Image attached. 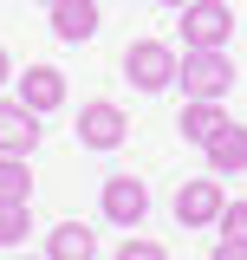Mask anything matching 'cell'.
Returning <instances> with one entry per match:
<instances>
[{"instance_id": "6da1fadb", "label": "cell", "mask_w": 247, "mask_h": 260, "mask_svg": "<svg viewBox=\"0 0 247 260\" xmlns=\"http://www.w3.org/2000/svg\"><path fill=\"white\" fill-rule=\"evenodd\" d=\"M234 59L221 52V46H189L182 65H176V85H182V98H228L234 91Z\"/></svg>"}, {"instance_id": "7a4b0ae2", "label": "cell", "mask_w": 247, "mask_h": 260, "mask_svg": "<svg viewBox=\"0 0 247 260\" xmlns=\"http://www.w3.org/2000/svg\"><path fill=\"white\" fill-rule=\"evenodd\" d=\"M176 52L163 46V39H130V52H123V78L137 85V91H169L176 85Z\"/></svg>"}, {"instance_id": "3957f363", "label": "cell", "mask_w": 247, "mask_h": 260, "mask_svg": "<svg viewBox=\"0 0 247 260\" xmlns=\"http://www.w3.org/2000/svg\"><path fill=\"white\" fill-rule=\"evenodd\" d=\"M221 208H228V189H221V176H195L176 189V221L182 228H215Z\"/></svg>"}, {"instance_id": "277c9868", "label": "cell", "mask_w": 247, "mask_h": 260, "mask_svg": "<svg viewBox=\"0 0 247 260\" xmlns=\"http://www.w3.org/2000/svg\"><path fill=\"white\" fill-rule=\"evenodd\" d=\"M228 39H234L228 0H189L182 7V46H228Z\"/></svg>"}, {"instance_id": "5b68a950", "label": "cell", "mask_w": 247, "mask_h": 260, "mask_svg": "<svg viewBox=\"0 0 247 260\" xmlns=\"http://www.w3.org/2000/svg\"><path fill=\"white\" fill-rule=\"evenodd\" d=\"M123 137H130V117H123L111 98H91V104L78 111V143H85V150H117Z\"/></svg>"}, {"instance_id": "8992f818", "label": "cell", "mask_w": 247, "mask_h": 260, "mask_svg": "<svg viewBox=\"0 0 247 260\" xmlns=\"http://www.w3.org/2000/svg\"><path fill=\"white\" fill-rule=\"evenodd\" d=\"M104 221L117 228H143V215H150V189L137 182V176H104Z\"/></svg>"}, {"instance_id": "52a82bcc", "label": "cell", "mask_w": 247, "mask_h": 260, "mask_svg": "<svg viewBox=\"0 0 247 260\" xmlns=\"http://www.w3.org/2000/svg\"><path fill=\"white\" fill-rule=\"evenodd\" d=\"M228 124H234V117L221 111V98H182V117H176L182 143H202V150H208V143H215Z\"/></svg>"}, {"instance_id": "ba28073f", "label": "cell", "mask_w": 247, "mask_h": 260, "mask_svg": "<svg viewBox=\"0 0 247 260\" xmlns=\"http://www.w3.org/2000/svg\"><path fill=\"white\" fill-rule=\"evenodd\" d=\"M39 143V111H26L20 98H0V156H33Z\"/></svg>"}, {"instance_id": "9c48e42d", "label": "cell", "mask_w": 247, "mask_h": 260, "mask_svg": "<svg viewBox=\"0 0 247 260\" xmlns=\"http://www.w3.org/2000/svg\"><path fill=\"white\" fill-rule=\"evenodd\" d=\"M13 85H20V104H26V111H39V117L65 104V72H52V65H26Z\"/></svg>"}, {"instance_id": "30bf717a", "label": "cell", "mask_w": 247, "mask_h": 260, "mask_svg": "<svg viewBox=\"0 0 247 260\" xmlns=\"http://www.w3.org/2000/svg\"><path fill=\"white\" fill-rule=\"evenodd\" d=\"M46 13H52V32H59L65 46H85L98 32V0H52Z\"/></svg>"}, {"instance_id": "8fae6325", "label": "cell", "mask_w": 247, "mask_h": 260, "mask_svg": "<svg viewBox=\"0 0 247 260\" xmlns=\"http://www.w3.org/2000/svg\"><path fill=\"white\" fill-rule=\"evenodd\" d=\"M91 254H98V234L85 221H59L46 234V260H91Z\"/></svg>"}, {"instance_id": "7c38bea8", "label": "cell", "mask_w": 247, "mask_h": 260, "mask_svg": "<svg viewBox=\"0 0 247 260\" xmlns=\"http://www.w3.org/2000/svg\"><path fill=\"white\" fill-rule=\"evenodd\" d=\"M241 169H247V130L228 124L215 143H208V176H241Z\"/></svg>"}, {"instance_id": "4fadbf2b", "label": "cell", "mask_w": 247, "mask_h": 260, "mask_svg": "<svg viewBox=\"0 0 247 260\" xmlns=\"http://www.w3.org/2000/svg\"><path fill=\"white\" fill-rule=\"evenodd\" d=\"M0 202H33V169H26V156H0Z\"/></svg>"}, {"instance_id": "5bb4252c", "label": "cell", "mask_w": 247, "mask_h": 260, "mask_svg": "<svg viewBox=\"0 0 247 260\" xmlns=\"http://www.w3.org/2000/svg\"><path fill=\"white\" fill-rule=\"evenodd\" d=\"M33 234V202H0V247Z\"/></svg>"}, {"instance_id": "9a60e30c", "label": "cell", "mask_w": 247, "mask_h": 260, "mask_svg": "<svg viewBox=\"0 0 247 260\" xmlns=\"http://www.w3.org/2000/svg\"><path fill=\"white\" fill-rule=\"evenodd\" d=\"M221 241H247V195H241V202H228V208H221Z\"/></svg>"}, {"instance_id": "2e32d148", "label": "cell", "mask_w": 247, "mask_h": 260, "mask_svg": "<svg viewBox=\"0 0 247 260\" xmlns=\"http://www.w3.org/2000/svg\"><path fill=\"white\" fill-rule=\"evenodd\" d=\"M117 260H169V254H163V241H143V234H130V241L117 247Z\"/></svg>"}, {"instance_id": "e0dca14e", "label": "cell", "mask_w": 247, "mask_h": 260, "mask_svg": "<svg viewBox=\"0 0 247 260\" xmlns=\"http://www.w3.org/2000/svg\"><path fill=\"white\" fill-rule=\"evenodd\" d=\"M208 260H247V241H221V247H215Z\"/></svg>"}, {"instance_id": "ac0fdd59", "label": "cell", "mask_w": 247, "mask_h": 260, "mask_svg": "<svg viewBox=\"0 0 247 260\" xmlns=\"http://www.w3.org/2000/svg\"><path fill=\"white\" fill-rule=\"evenodd\" d=\"M7 78H13V52L0 46V85H7Z\"/></svg>"}, {"instance_id": "d6986e66", "label": "cell", "mask_w": 247, "mask_h": 260, "mask_svg": "<svg viewBox=\"0 0 247 260\" xmlns=\"http://www.w3.org/2000/svg\"><path fill=\"white\" fill-rule=\"evenodd\" d=\"M163 7H176V13H182V7H189V0H163Z\"/></svg>"}, {"instance_id": "ffe728a7", "label": "cell", "mask_w": 247, "mask_h": 260, "mask_svg": "<svg viewBox=\"0 0 247 260\" xmlns=\"http://www.w3.org/2000/svg\"><path fill=\"white\" fill-rule=\"evenodd\" d=\"M46 7H52V0H46Z\"/></svg>"}, {"instance_id": "44dd1931", "label": "cell", "mask_w": 247, "mask_h": 260, "mask_svg": "<svg viewBox=\"0 0 247 260\" xmlns=\"http://www.w3.org/2000/svg\"><path fill=\"white\" fill-rule=\"evenodd\" d=\"M39 260H46V254H39Z\"/></svg>"}]
</instances>
